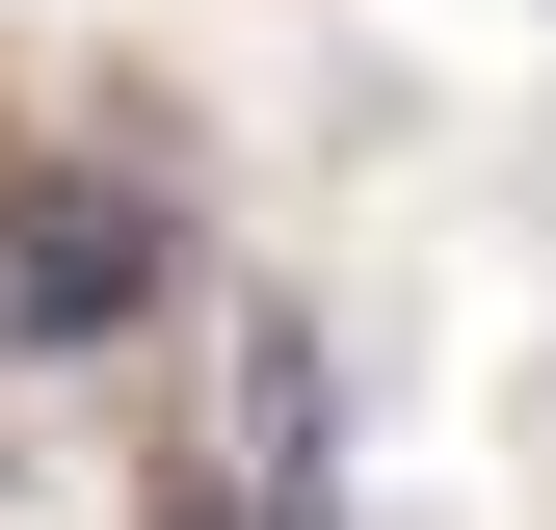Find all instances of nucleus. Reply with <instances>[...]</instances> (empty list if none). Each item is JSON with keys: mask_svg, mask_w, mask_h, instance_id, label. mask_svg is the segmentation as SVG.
Returning <instances> with one entry per match:
<instances>
[{"mask_svg": "<svg viewBox=\"0 0 556 530\" xmlns=\"http://www.w3.org/2000/svg\"><path fill=\"white\" fill-rule=\"evenodd\" d=\"M132 292H160V213H132V186H27V239H0V318H27V345H106Z\"/></svg>", "mask_w": 556, "mask_h": 530, "instance_id": "f03ea898", "label": "nucleus"}, {"mask_svg": "<svg viewBox=\"0 0 556 530\" xmlns=\"http://www.w3.org/2000/svg\"><path fill=\"white\" fill-rule=\"evenodd\" d=\"M160 530H318V345H292V318L239 345V398H213V451H186Z\"/></svg>", "mask_w": 556, "mask_h": 530, "instance_id": "f257e3e1", "label": "nucleus"}]
</instances>
